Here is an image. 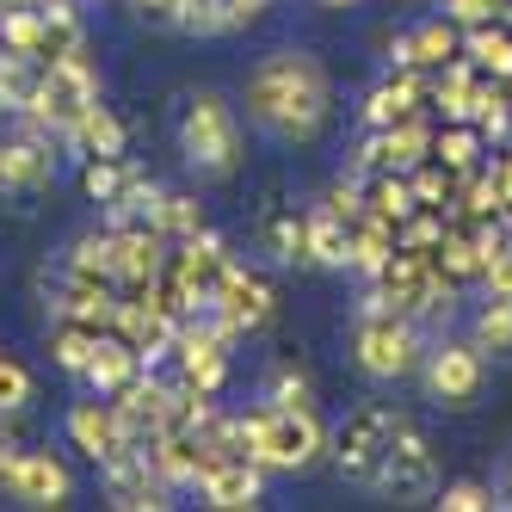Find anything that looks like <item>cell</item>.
<instances>
[{
  "label": "cell",
  "instance_id": "cell-48",
  "mask_svg": "<svg viewBox=\"0 0 512 512\" xmlns=\"http://www.w3.org/2000/svg\"><path fill=\"white\" fill-rule=\"evenodd\" d=\"M13 451H19V445H13V432H7V426H0V475H7V463H13Z\"/></svg>",
  "mask_w": 512,
  "mask_h": 512
},
{
  "label": "cell",
  "instance_id": "cell-44",
  "mask_svg": "<svg viewBox=\"0 0 512 512\" xmlns=\"http://www.w3.org/2000/svg\"><path fill=\"white\" fill-rule=\"evenodd\" d=\"M512 0H445V19L457 25H482V19H506Z\"/></svg>",
  "mask_w": 512,
  "mask_h": 512
},
{
  "label": "cell",
  "instance_id": "cell-4",
  "mask_svg": "<svg viewBox=\"0 0 512 512\" xmlns=\"http://www.w3.org/2000/svg\"><path fill=\"white\" fill-rule=\"evenodd\" d=\"M179 155L198 179L223 186V179L241 173V118L223 93H192L186 118H179Z\"/></svg>",
  "mask_w": 512,
  "mask_h": 512
},
{
  "label": "cell",
  "instance_id": "cell-31",
  "mask_svg": "<svg viewBox=\"0 0 512 512\" xmlns=\"http://www.w3.org/2000/svg\"><path fill=\"white\" fill-rule=\"evenodd\" d=\"M105 334H112V327H105ZM93 346H99V327H87V321H50V358H56V371L81 377Z\"/></svg>",
  "mask_w": 512,
  "mask_h": 512
},
{
  "label": "cell",
  "instance_id": "cell-43",
  "mask_svg": "<svg viewBox=\"0 0 512 512\" xmlns=\"http://www.w3.org/2000/svg\"><path fill=\"white\" fill-rule=\"evenodd\" d=\"M438 506L445 512H494L500 494L488 482H451V488H438Z\"/></svg>",
  "mask_w": 512,
  "mask_h": 512
},
{
  "label": "cell",
  "instance_id": "cell-13",
  "mask_svg": "<svg viewBox=\"0 0 512 512\" xmlns=\"http://www.w3.org/2000/svg\"><path fill=\"white\" fill-rule=\"evenodd\" d=\"M210 315L223 321L235 340H247V334H260V327L278 321V290H272V278H260V272L229 266L223 284H216V297H210Z\"/></svg>",
  "mask_w": 512,
  "mask_h": 512
},
{
  "label": "cell",
  "instance_id": "cell-34",
  "mask_svg": "<svg viewBox=\"0 0 512 512\" xmlns=\"http://www.w3.org/2000/svg\"><path fill=\"white\" fill-rule=\"evenodd\" d=\"M364 210L377 216V223H401V216L414 210V186H408V173H371L364 179Z\"/></svg>",
  "mask_w": 512,
  "mask_h": 512
},
{
  "label": "cell",
  "instance_id": "cell-50",
  "mask_svg": "<svg viewBox=\"0 0 512 512\" xmlns=\"http://www.w3.org/2000/svg\"><path fill=\"white\" fill-rule=\"evenodd\" d=\"M321 7H358V0H321Z\"/></svg>",
  "mask_w": 512,
  "mask_h": 512
},
{
  "label": "cell",
  "instance_id": "cell-41",
  "mask_svg": "<svg viewBox=\"0 0 512 512\" xmlns=\"http://www.w3.org/2000/svg\"><path fill=\"white\" fill-rule=\"evenodd\" d=\"M482 352H512V297H488L482 303V315H475V334H469Z\"/></svg>",
  "mask_w": 512,
  "mask_h": 512
},
{
  "label": "cell",
  "instance_id": "cell-29",
  "mask_svg": "<svg viewBox=\"0 0 512 512\" xmlns=\"http://www.w3.org/2000/svg\"><path fill=\"white\" fill-rule=\"evenodd\" d=\"M56 272L118 284V278H112V229H87V235H75V241L62 247V266H56Z\"/></svg>",
  "mask_w": 512,
  "mask_h": 512
},
{
  "label": "cell",
  "instance_id": "cell-49",
  "mask_svg": "<svg viewBox=\"0 0 512 512\" xmlns=\"http://www.w3.org/2000/svg\"><path fill=\"white\" fill-rule=\"evenodd\" d=\"M494 494H500V506H512V463H506V482H500Z\"/></svg>",
  "mask_w": 512,
  "mask_h": 512
},
{
  "label": "cell",
  "instance_id": "cell-2",
  "mask_svg": "<svg viewBox=\"0 0 512 512\" xmlns=\"http://www.w3.org/2000/svg\"><path fill=\"white\" fill-rule=\"evenodd\" d=\"M241 438L247 457L266 475H303L327 457V426L315 408H278V401H260V408L241 414Z\"/></svg>",
  "mask_w": 512,
  "mask_h": 512
},
{
  "label": "cell",
  "instance_id": "cell-6",
  "mask_svg": "<svg viewBox=\"0 0 512 512\" xmlns=\"http://www.w3.org/2000/svg\"><path fill=\"white\" fill-rule=\"evenodd\" d=\"M99 93H105V81H99L93 56H87V50H68V56L44 62L38 93H31V105L19 112V124H38V130H50V136L62 142V130L75 124L87 105H99Z\"/></svg>",
  "mask_w": 512,
  "mask_h": 512
},
{
  "label": "cell",
  "instance_id": "cell-52",
  "mask_svg": "<svg viewBox=\"0 0 512 512\" xmlns=\"http://www.w3.org/2000/svg\"><path fill=\"white\" fill-rule=\"evenodd\" d=\"M506 93H512V81H506Z\"/></svg>",
  "mask_w": 512,
  "mask_h": 512
},
{
  "label": "cell",
  "instance_id": "cell-15",
  "mask_svg": "<svg viewBox=\"0 0 512 512\" xmlns=\"http://www.w3.org/2000/svg\"><path fill=\"white\" fill-rule=\"evenodd\" d=\"M68 445H75L87 463H99V469L112 463V457H124V451H136L130 445V426L112 408V395H87V401L68 408Z\"/></svg>",
  "mask_w": 512,
  "mask_h": 512
},
{
  "label": "cell",
  "instance_id": "cell-23",
  "mask_svg": "<svg viewBox=\"0 0 512 512\" xmlns=\"http://www.w3.org/2000/svg\"><path fill=\"white\" fill-rule=\"evenodd\" d=\"M50 321H87V327H99V334H105V327L118 321V284L56 272V290H50Z\"/></svg>",
  "mask_w": 512,
  "mask_h": 512
},
{
  "label": "cell",
  "instance_id": "cell-10",
  "mask_svg": "<svg viewBox=\"0 0 512 512\" xmlns=\"http://www.w3.org/2000/svg\"><path fill=\"white\" fill-rule=\"evenodd\" d=\"M420 377H426V395L438 408H469L488 383V352L475 340H438L420 358Z\"/></svg>",
  "mask_w": 512,
  "mask_h": 512
},
{
  "label": "cell",
  "instance_id": "cell-19",
  "mask_svg": "<svg viewBox=\"0 0 512 512\" xmlns=\"http://www.w3.org/2000/svg\"><path fill=\"white\" fill-rule=\"evenodd\" d=\"M204 506L216 512H253L266 500V469L253 463V457H216L204 475H198V488H192Z\"/></svg>",
  "mask_w": 512,
  "mask_h": 512
},
{
  "label": "cell",
  "instance_id": "cell-11",
  "mask_svg": "<svg viewBox=\"0 0 512 512\" xmlns=\"http://www.w3.org/2000/svg\"><path fill=\"white\" fill-rule=\"evenodd\" d=\"M62 142L38 124H19L13 136H0V192L7 198H38L56 186V155Z\"/></svg>",
  "mask_w": 512,
  "mask_h": 512
},
{
  "label": "cell",
  "instance_id": "cell-12",
  "mask_svg": "<svg viewBox=\"0 0 512 512\" xmlns=\"http://www.w3.org/2000/svg\"><path fill=\"white\" fill-rule=\"evenodd\" d=\"M500 99H506V81L482 75L469 56H451L445 68H432V118H445V124H475Z\"/></svg>",
  "mask_w": 512,
  "mask_h": 512
},
{
  "label": "cell",
  "instance_id": "cell-14",
  "mask_svg": "<svg viewBox=\"0 0 512 512\" xmlns=\"http://www.w3.org/2000/svg\"><path fill=\"white\" fill-rule=\"evenodd\" d=\"M0 494L19 506H68L75 500V475L50 451H13L7 475H0Z\"/></svg>",
  "mask_w": 512,
  "mask_h": 512
},
{
  "label": "cell",
  "instance_id": "cell-28",
  "mask_svg": "<svg viewBox=\"0 0 512 512\" xmlns=\"http://www.w3.org/2000/svg\"><path fill=\"white\" fill-rule=\"evenodd\" d=\"M309 266L315 272H346L352 266V223L327 216L321 204H309Z\"/></svg>",
  "mask_w": 512,
  "mask_h": 512
},
{
  "label": "cell",
  "instance_id": "cell-45",
  "mask_svg": "<svg viewBox=\"0 0 512 512\" xmlns=\"http://www.w3.org/2000/svg\"><path fill=\"white\" fill-rule=\"evenodd\" d=\"M482 290H488V297H512V241L488 253V266H482Z\"/></svg>",
  "mask_w": 512,
  "mask_h": 512
},
{
  "label": "cell",
  "instance_id": "cell-7",
  "mask_svg": "<svg viewBox=\"0 0 512 512\" xmlns=\"http://www.w3.org/2000/svg\"><path fill=\"white\" fill-rule=\"evenodd\" d=\"M371 494L383 500H401V506H420V500H438V457H432V438L401 414L395 438H389V451L377 463V475L364 482Z\"/></svg>",
  "mask_w": 512,
  "mask_h": 512
},
{
  "label": "cell",
  "instance_id": "cell-25",
  "mask_svg": "<svg viewBox=\"0 0 512 512\" xmlns=\"http://www.w3.org/2000/svg\"><path fill=\"white\" fill-rule=\"evenodd\" d=\"M260 247L272 253L278 266H309V210H297V204L266 210V223H260Z\"/></svg>",
  "mask_w": 512,
  "mask_h": 512
},
{
  "label": "cell",
  "instance_id": "cell-35",
  "mask_svg": "<svg viewBox=\"0 0 512 512\" xmlns=\"http://www.w3.org/2000/svg\"><path fill=\"white\" fill-rule=\"evenodd\" d=\"M408 186H414V204H426V210H451V198H457V186H463V173L445 167L438 155H426V161L408 167Z\"/></svg>",
  "mask_w": 512,
  "mask_h": 512
},
{
  "label": "cell",
  "instance_id": "cell-21",
  "mask_svg": "<svg viewBox=\"0 0 512 512\" xmlns=\"http://www.w3.org/2000/svg\"><path fill=\"white\" fill-rule=\"evenodd\" d=\"M99 482H105V500H112L118 512H161L173 506V488L161 482V475L142 463V451H124L99 469Z\"/></svg>",
  "mask_w": 512,
  "mask_h": 512
},
{
  "label": "cell",
  "instance_id": "cell-36",
  "mask_svg": "<svg viewBox=\"0 0 512 512\" xmlns=\"http://www.w3.org/2000/svg\"><path fill=\"white\" fill-rule=\"evenodd\" d=\"M432 155L445 161V167H457V173H469V167L488 161V142H482L475 124H438L432 130Z\"/></svg>",
  "mask_w": 512,
  "mask_h": 512
},
{
  "label": "cell",
  "instance_id": "cell-38",
  "mask_svg": "<svg viewBox=\"0 0 512 512\" xmlns=\"http://www.w3.org/2000/svg\"><path fill=\"white\" fill-rule=\"evenodd\" d=\"M149 229H161L167 241H186V235H198V229H210V223H204V204H198L192 192H161Z\"/></svg>",
  "mask_w": 512,
  "mask_h": 512
},
{
  "label": "cell",
  "instance_id": "cell-37",
  "mask_svg": "<svg viewBox=\"0 0 512 512\" xmlns=\"http://www.w3.org/2000/svg\"><path fill=\"white\" fill-rule=\"evenodd\" d=\"M173 25L186 38H229L235 13H229V0H173Z\"/></svg>",
  "mask_w": 512,
  "mask_h": 512
},
{
  "label": "cell",
  "instance_id": "cell-24",
  "mask_svg": "<svg viewBox=\"0 0 512 512\" xmlns=\"http://www.w3.org/2000/svg\"><path fill=\"white\" fill-rule=\"evenodd\" d=\"M124 124H118V112H112V105H87V112L75 118V124H68L62 130V149H75L81 161H93V155H124Z\"/></svg>",
  "mask_w": 512,
  "mask_h": 512
},
{
  "label": "cell",
  "instance_id": "cell-51",
  "mask_svg": "<svg viewBox=\"0 0 512 512\" xmlns=\"http://www.w3.org/2000/svg\"><path fill=\"white\" fill-rule=\"evenodd\" d=\"M0 7H25V0H0Z\"/></svg>",
  "mask_w": 512,
  "mask_h": 512
},
{
  "label": "cell",
  "instance_id": "cell-26",
  "mask_svg": "<svg viewBox=\"0 0 512 512\" xmlns=\"http://www.w3.org/2000/svg\"><path fill=\"white\" fill-rule=\"evenodd\" d=\"M142 371V358H136V346H124L118 334H99V346H93V358H87V371H81V383L93 389V395H118L130 377Z\"/></svg>",
  "mask_w": 512,
  "mask_h": 512
},
{
  "label": "cell",
  "instance_id": "cell-17",
  "mask_svg": "<svg viewBox=\"0 0 512 512\" xmlns=\"http://www.w3.org/2000/svg\"><path fill=\"white\" fill-rule=\"evenodd\" d=\"M432 112V75L426 68H389V75L364 93V130H389L401 118Z\"/></svg>",
  "mask_w": 512,
  "mask_h": 512
},
{
  "label": "cell",
  "instance_id": "cell-46",
  "mask_svg": "<svg viewBox=\"0 0 512 512\" xmlns=\"http://www.w3.org/2000/svg\"><path fill=\"white\" fill-rule=\"evenodd\" d=\"M488 173L500 179V198H506V210H512V142H506V149H494V155H488Z\"/></svg>",
  "mask_w": 512,
  "mask_h": 512
},
{
  "label": "cell",
  "instance_id": "cell-20",
  "mask_svg": "<svg viewBox=\"0 0 512 512\" xmlns=\"http://www.w3.org/2000/svg\"><path fill=\"white\" fill-rule=\"evenodd\" d=\"M112 408H118V420L130 426V445H142L149 432H161V426L173 420V383L155 377V364H142V371L112 395Z\"/></svg>",
  "mask_w": 512,
  "mask_h": 512
},
{
  "label": "cell",
  "instance_id": "cell-9",
  "mask_svg": "<svg viewBox=\"0 0 512 512\" xmlns=\"http://www.w3.org/2000/svg\"><path fill=\"white\" fill-rule=\"evenodd\" d=\"M235 346H241V340H235L210 309L186 315V321H179V334H173L179 383H192V389H204V395H223V383H229V352H235Z\"/></svg>",
  "mask_w": 512,
  "mask_h": 512
},
{
  "label": "cell",
  "instance_id": "cell-3",
  "mask_svg": "<svg viewBox=\"0 0 512 512\" xmlns=\"http://www.w3.org/2000/svg\"><path fill=\"white\" fill-rule=\"evenodd\" d=\"M364 284H371V290H364V303H371V309H401L420 327L438 321V315L451 321V309L463 303V284L438 272L432 253H408V247H395L389 260H383V272L364 278Z\"/></svg>",
  "mask_w": 512,
  "mask_h": 512
},
{
  "label": "cell",
  "instance_id": "cell-42",
  "mask_svg": "<svg viewBox=\"0 0 512 512\" xmlns=\"http://www.w3.org/2000/svg\"><path fill=\"white\" fill-rule=\"evenodd\" d=\"M31 395H38V383H31V371H25L19 358H7V352H0V420L25 414V408H31Z\"/></svg>",
  "mask_w": 512,
  "mask_h": 512
},
{
  "label": "cell",
  "instance_id": "cell-22",
  "mask_svg": "<svg viewBox=\"0 0 512 512\" xmlns=\"http://www.w3.org/2000/svg\"><path fill=\"white\" fill-rule=\"evenodd\" d=\"M451 56H463V25L457 19H420L414 31H401V38L389 44V68H445Z\"/></svg>",
  "mask_w": 512,
  "mask_h": 512
},
{
  "label": "cell",
  "instance_id": "cell-18",
  "mask_svg": "<svg viewBox=\"0 0 512 512\" xmlns=\"http://www.w3.org/2000/svg\"><path fill=\"white\" fill-rule=\"evenodd\" d=\"M112 334H118L124 346H136L142 364H161V358H173L179 321H173L161 303H149V290H142V297H124V290H118V321H112Z\"/></svg>",
  "mask_w": 512,
  "mask_h": 512
},
{
  "label": "cell",
  "instance_id": "cell-32",
  "mask_svg": "<svg viewBox=\"0 0 512 512\" xmlns=\"http://www.w3.org/2000/svg\"><path fill=\"white\" fill-rule=\"evenodd\" d=\"M38 75H44V62L38 56H19V50H0V112H25L31 93H38Z\"/></svg>",
  "mask_w": 512,
  "mask_h": 512
},
{
  "label": "cell",
  "instance_id": "cell-40",
  "mask_svg": "<svg viewBox=\"0 0 512 512\" xmlns=\"http://www.w3.org/2000/svg\"><path fill=\"white\" fill-rule=\"evenodd\" d=\"M260 401H278V408H315V383L297 371L290 358H278L272 371H266V389H260Z\"/></svg>",
  "mask_w": 512,
  "mask_h": 512
},
{
  "label": "cell",
  "instance_id": "cell-5",
  "mask_svg": "<svg viewBox=\"0 0 512 512\" xmlns=\"http://www.w3.org/2000/svg\"><path fill=\"white\" fill-rule=\"evenodd\" d=\"M420 358H426L420 321H408L401 309H371V303L358 309V321H352V364H358L371 383H401V377H414Z\"/></svg>",
  "mask_w": 512,
  "mask_h": 512
},
{
  "label": "cell",
  "instance_id": "cell-16",
  "mask_svg": "<svg viewBox=\"0 0 512 512\" xmlns=\"http://www.w3.org/2000/svg\"><path fill=\"white\" fill-rule=\"evenodd\" d=\"M167 247H173V241H167L161 229H149V223H124V229H112V278H118L124 297H142V290L161 278Z\"/></svg>",
  "mask_w": 512,
  "mask_h": 512
},
{
  "label": "cell",
  "instance_id": "cell-39",
  "mask_svg": "<svg viewBox=\"0 0 512 512\" xmlns=\"http://www.w3.org/2000/svg\"><path fill=\"white\" fill-rule=\"evenodd\" d=\"M130 155H93V161H81V192H87V204H112L118 192H124V179H130Z\"/></svg>",
  "mask_w": 512,
  "mask_h": 512
},
{
  "label": "cell",
  "instance_id": "cell-1",
  "mask_svg": "<svg viewBox=\"0 0 512 512\" xmlns=\"http://www.w3.org/2000/svg\"><path fill=\"white\" fill-rule=\"evenodd\" d=\"M241 105L272 142L303 149V142H315L334 124V81H327V68L309 50H272V56L253 62Z\"/></svg>",
  "mask_w": 512,
  "mask_h": 512
},
{
  "label": "cell",
  "instance_id": "cell-30",
  "mask_svg": "<svg viewBox=\"0 0 512 512\" xmlns=\"http://www.w3.org/2000/svg\"><path fill=\"white\" fill-rule=\"evenodd\" d=\"M389 253H395V229H389V223H377V216L364 210L358 223H352V266H346V272H358V278H377Z\"/></svg>",
  "mask_w": 512,
  "mask_h": 512
},
{
  "label": "cell",
  "instance_id": "cell-8",
  "mask_svg": "<svg viewBox=\"0 0 512 512\" xmlns=\"http://www.w3.org/2000/svg\"><path fill=\"white\" fill-rule=\"evenodd\" d=\"M395 426H401V414L389 408V401H364V408H352L334 432H327V451H334L346 482H358V488L371 482L383 451H389V438H395Z\"/></svg>",
  "mask_w": 512,
  "mask_h": 512
},
{
  "label": "cell",
  "instance_id": "cell-27",
  "mask_svg": "<svg viewBox=\"0 0 512 512\" xmlns=\"http://www.w3.org/2000/svg\"><path fill=\"white\" fill-rule=\"evenodd\" d=\"M463 56L494 81H512V25L506 19H482V25H463Z\"/></svg>",
  "mask_w": 512,
  "mask_h": 512
},
{
  "label": "cell",
  "instance_id": "cell-47",
  "mask_svg": "<svg viewBox=\"0 0 512 512\" xmlns=\"http://www.w3.org/2000/svg\"><path fill=\"white\" fill-rule=\"evenodd\" d=\"M130 7L142 19H155V25H173V0H130Z\"/></svg>",
  "mask_w": 512,
  "mask_h": 512
},
{
  "label": "cell",
  "instance_id": "cell-33",
  "mask_svg": "<svg viewBox=\"0 0 512 512\" xmlns=\"http://www.w3.org/2000/svg\"><path fill=\"white\" fill-rule=\"evenodd\" d=\"M0 50H19V56L44 62V7H38V0H25V7H0Z\"/></svg>",
  "mask_w": 512,
  "mask_h": 512
}]
</instances>
